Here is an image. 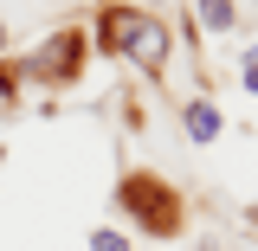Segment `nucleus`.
Here are the masks:
<instances>
[{
	"mask_svg": "<svg viewBox=\"0 0 258 251\" xmlns=\"http://www.w3.org/2000/svg\"><path fill=\"white\" fill-rule=\"evenodd\" d=\"M168 45H174V39H168V26L136 13V26H129V39H123V58H136L142 71H155V64L168 58Z\"/></svg>",
	"mask_w": 258,
	"mask_h": 251,
	"instance_id": "1",
	"label": "nucleus"
},
{
	"mask_svg": "<svg viewBox=\"0 0 258 251\" xmlns=\"http://www.w3.org/2000/svg\"><path fill=\"white\" fill-rule=\"evenodd\" d=\"M78 58H84V32H58V39H52V45L26 64V71H32V77H64Z\"/></svg>",
	"mask_w": 258,
	"mask_h": 251,
	"instance_id": "2",
	"label": "nucleus"
},
{
	"mask_svg": "<svg viewBox=\"0 0 258 251\" xmlns=\"http://www.w3.org/2000/svg\"><path fill=\"white\" fill-rule=\"evenodd\" d=\"M187 135L194 142H213V135H220V110H213V103H187Z\"/></svg>",
	"mask_w": 258,
	"mask_h": 251,
	"instance_id": "3",
	"label": "nucleus"
},
{
	"mask_svg": "<svg viewBox=\"0 0 258 251\" xmlns=\"http://www.w3.org/2000/svg\"><path fill=\"white\" fill-rule=\"evenodd\" d=\"M200 26L226 32V26H232V0H200Z\"/></svg>",
	"mask_w": 258,
	"mask_h": 251,
	"instance_id": "4",
	"label": "nucleus"
},
{
	"mask_svg": "<svg viewBox=\"0 0 258 251\" xmlns=\"http://www.w3.org/2000/svg\"><path fill=\"white\" fill-rule=\"evenodd\" d=\"M129 26H136V13H123V7H116V13L103 20V39H110V45L123 52V39H129Z\"/></svg>",
	"mask_w": 258,
	"mask_h": 251,
	"instance_id": "5",
	"label": "nucleus"
},
{
	"mask_svg": "<svg viewBox=\"0 0 258 251\" xmlns=\"http://www.w3.org/2000/svg\"><path fill=\"white\" fill-rule=\"evenodd\" d=\"M91 251H129L123 232H91Z\"/></svg>",
	"mask_w": 258,
	"mask_h": 251,
	"instance_id": "6",
	"label": "nucleus"
},
{
	"mask_svg": "<svg viewBox=\"0 0 258 251\" xmlns=\"http://www.w3.org/2000/svg\"><path fill=\"white\" fill-rule=\"evenodd\" d=\"M245 91H258V45H252V58H245Z\"/></svg>",
	"mask_w": 258,
	"mask_h": 251,
	"instance_id": "7",
	"label": "nucleus"
},
{
	"mask_svg": "<svg viewBox=\"0 0 258 251\" xmlns=\"http://www.w3.org/2000/svg\"><path fill=\"white\" fill-rule=\"evenodd\" d=\"M7 103H13V77L0 71V110H7Z\"/></svg>",
	"mask_w": 258,
	"mask_h": 251,
	"instance_id": "8",
	"label": "nucleus"
},
{
	"mask_svg": "<svg viewBox=\"0 0 258 251\" xmlns=\"http://www.w3.org/2000/svg\"><path fill=\"white\" fill-rule=\"evenodd\" d=\"M0 45H7V26H0Z\"/></svg>",
	"mask_w": 258,
	"mask_h": 251,
	"instance_id": "9",
	"label": "nucleus"
}]
</instances>
